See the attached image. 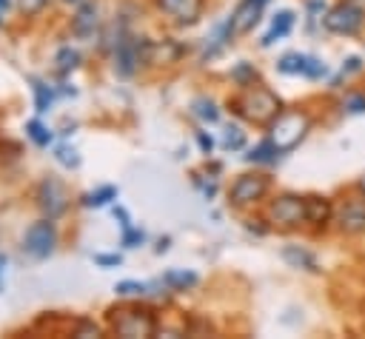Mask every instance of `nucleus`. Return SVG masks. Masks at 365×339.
Listing matches in <instances>:
<instances>
[{"mask_svg": "<svg viewBox=\"0 0 365 339\" xmlns=\"http://www.w3.org/2000/svg\"><path fill=\"white\" fill-rule=\"evenodd\" d=\"M271 191V179L265 174H240L231 188H228V199L231 205L237 208H245V205H257L259 199H265V194Z\"/></svg>", "mask_w": 365, "mask_h": 339, "instance_id": "7", "label": "nucleus"}, {"mask_svg": "<svg viewBox=\"0 0 365 339\" xmlns=\"http://www.w3.org/2000/svg\"><path fill=\"white\" fill-rule=\"evenodd\" d=\"M117 197H120V188H117V185H97V188H91V191H86V194L80 197V205H83V208H106V205H111Z\"/></svg>", "mask_w": 365, "mask_h": 339, "instance_id": "19", "label": "nucleus"}, {"mask_svg": "<svg viewBox=\"0 0 365 339\" xmlns=\"http://www.w3.org/2000/svg\"><path fill=\"white\" fill-rule=\"evenodd\" d=\"M294 28V11H288V9H282V11H277L274 17H271V26H268V31L262 34V40H259V46L262 48H268V46H274L277 40H282L288 31Z\"/></svg>", "mask_w": 365, "mask_h": 339, "instance_id": "15", "label": "nucleus"}, {"mask_svg": "<svg viewBox=\"0 0 365 339\" xmlns=\"http://www.w3.org/2000/svg\"><path fill=\"white\" fill-rule=\"evenodd\" d=\"M54 222H57V219L43 217V219L31 222V225L23 231V245H20V248H23L26 256L43 262V259H48V256L57 251L60 234H57V225H54Z\"/></svg>", "mask_w": 365, "mask_h": 339, "instance_id": "5", "label": "nucleus"}, {"mask_svg": "<svg viewBox=\"0 0 365 339\" xmlns=\"http://www.w3.org/2000/svg\"><path fill=\"white\" fill-rule=\"evenodd\" d=\"M154 251H157V254H163V251H168V236H165V239H160V242H157V248H154Z\"/></svg>", "mask_w": 365, "mask_h": 339, "instance_id": "42", "label": "nucleus"}, {"mask_svg": "<svg viewBox=\"0 0 365 339\" xmlns=\"http://www.w3.org/2000/svg\"><path fill=\"white\" fill-rule=\"evenodd\" d=\"M356 188H359V194H365V174H362V179L356 182Z\"/></svg>", "mask_w": 365, "mask_h": 339, "instance_id": "43", "label": "nucleus"}, {"mask_svg": "<svg viewBox=\"0 0 365 339\" xmlns=\"http://www.w3.org/2000/svg\"><path fill=\"white\" fill-rule=\"evenodd\" d=\"M279 154H282V148L268 137V140L257 142V145L245 154V162H254V165H271V162H277V160H279Z\"/></svg>", "mask_w": 365, "mask_h": 339, "instance_id": "21", "label": "nucleus"}, {"mask_svg": "<svg viewBox=\"0 0 365 339\" xmlns=\"http://www.w3.org/2000/svg\"><path fill=\"white\" fill-rule=\"evenodd\" d=\"M194 182H197V188L202 191V197H205V199H211V197L217 194V182H214V179H211V182H202L200 177H194Z\"/></svg>", "mask_w": 365, "mask_h": 339, "instance_id": "39", "label": "nucleus"}, {"mask_svg": "<svg viewBox=\"0 0 365 339\" xmlns=\"http://www.w3.org/2000/svg\"><path fill=\"white\" fill-rule=\"evenodd\" d=\"M194 137H197V145H200V151L208 157V154L214 151V140H211V134H205V131H197Z\"/></svg>", "mask_w": 365, "mask_h": 339, "instance_id": "37", "label": "nucleus"}, {"mask_svg": "<svg viewBox=\"0 0 365 339\" xmlns=\"http://www.w3.org/2000/svg\"><path fill=\"white\" fill-rule=\"evenodd\" d=\"M114 219L120 222V231H125V228H131V217H128V211H125L123 205H114Z\"/></svg>", "mask_w": 365, "mask_h": 339, "instance_id": "38", "label": "nucleus"}, {"mask_svg": "<svg viewBox=\"0 0 365 339\" xmlns=\"http://www.w3.org/2000/svg\"><path fill=\"white\" fill-rule=\"evenodd\" d=\"M359 68H362V60H359V57H348L345 66H342V77H345V74H354V71H359Z\"/></svg>", "mask_w": 365, "mask_h": 339, "instance_id": "40", "label": "nucleus"}, {"mask_svg": "<svg viewBox=\"0 0 365 339\" xmlns=\"http://www.w3.org/2000/svg\"><path fill=\"white\" fill-rule=\"evenodd\" d=\"M234 34H237V28H234V20H231V14L222 20V23H217L214 28H211V34L205 37V43H202V60H211V57H217L231 40H234Z\"/></svg>", "mask_w": 365, "mask_h": 339, "instance_id": "13", "label": "nucleus"}, {"mask_svg": "<svg viewBox=\"0 0 365 339\" xmlns=\"http://www.w3.org/2000/svg\"><path fill=\"white\" fill-rule=\"evenodd\" d=\"M91 259L100 268H117V265H123V256L120 254H91Z\"/></svg>", "mask_w": 365, "mask_h": 339, "instance_id": "35", "label": "nucleus"}, {"mask_svg": "<svg viewBox=\"0 0 365 339\" xmlns=\"http://www.w3.org/2000/svg\"><path fill=\"white\" fill-rule=\"evenodd\" d=\"M191 114L197 120H202V122H217L220 120V108H217V103L211 97H197L191 103Z\"/></svg>", "mask_w": 365, "mask_h": 339, "instance_id": "27", "label": "nucleus"}, {"mask_svg": "<svg viewBox=\"0 0 365 339\" xmlns=\"http://www.w3.org/2000/svg\"><path fill=\"white\" fill-rule=\"evenodd\" d=\"M108 328H111V333L125 336V339H148L157 333L160 322L151 308L131 302V305H120V308L108 311Z\"/></svg>", "mask_w": 365, "mask_h": 339, "instance_id": "2", "label": "nucleus"}, {"mask_svg": "<svg viewBox=\"0 0 365 339\" xmlns=\"http://www.w3.org/2000/svg\"><path fill=\"white\" fill-rule=\"evenodd\" d=\"M31 94H34V111H37V114H48L60 91H57V85H51V83H46V80L31 77Z\"/></svg>", "mask_w": 365, "mask_h": 339, "instance_id": "17", "label": "nucleus"}, {"mask_svg": "<svg viewBox=\"0 0 365 339\" xmlns=\"http://www.w3.org/2000/svg\"><path fill=\"white\" fill-rule=\"evenodd\" d=\"M154 6L165 17H171L177 26H194L202 17L205 0H154Z\"/></svg>", "mask_w": 365, "mask_h": 339, "instance_id": "11", "label": "nucleus"}, {"mask_svg": "<svg viewBox=\"0 0 365 339\" xmlns=\"http://www.w3.org/2000/svg\"><path fill=\"white\" fill-rule=\"evenodd\" d=\"M80 63H83L80 48H74V46H68V43H63V46L54 51V68H57L60 74H71L74 68H80Z\"/></svg>", "mask_w": 365, "mask_h": 339, "instance_id": "22", "label": "nucleus"}, {"mask_svg": "<svg viewBox=\"0 0 365 339\" xmlns=\"http://www.w3.org/2000/svg\"><path fill=\"white\" fill-rule=\"evenodd\" d=\"M23 131H26V137H29L37 148H48V145L54 142V131H51L48 125H43L37 117H34V120H26Z\"/></svg>", "mask_w": 365, "mask_h": 339, "instance_id": "24", "label": "nucleus"}, {"mask_svg": "<svg viewBox=\"0 0 365 339\" xmlns=\"http://www.w3.org/2000/svg\"><path fill=\"white\" fill-rule=\"evenodd\" d=\"M308 131H311V114L305 108H282L277 120L268 125V137L282 148V154L294 151Z\"/></svg>", "mask_w": 365, "mask_h": 339, "instance_id": "3", "label": "nucleus"}, {"mask_svg": "<svg viewBox=\"0 0 365 339\" xmlns=\"http://www.w3.org/2000/svg\"><path fill=\"white\" fill-rule=\"evenodd\" d=\"M242 145H245L242 128H240V125H228L225 134H222V148H225V151H240Z\"/></svg>", "mask_w": 365, "mask_h": 339, "instance_id": "30", "label": "nucleus"}, {"mask_svg": "<svg viewBox=\"0 0 365 339\" xmlns=\"http://www.w3.org/2000/svg\"><path fill=\"white\" fill-rule=\"evenodd\" d=\"M265 3H268V0H240V6L231 11V20H234L237 34L251 31V28L259 23V14H262Z\"/></svg>", "mask_w": 365, "mask_h": 339, "instance_id": "14", "label": "nucleus"}, {"mask_svg": "<svg viewBox=\"0 0 365 339\" xmlns=\"http://www.w3.org/2000/svg\"><path fill=\"white\" fill-rule=\"evenodd\" d=\"M334 222H336V231L342 234H362L365 231V194L345 199L334 211Z\"/></svg>", "mask_w": 365, "mask_h": 339, "instance_id": "10", "label": "nucleus"}, {"mask_svg": "<svg viewBox=\"0 0 365 339\" xmlns=\"http://www.w3.org/2000/svg\"><path fill=\"white\" fill-rule=\"evenodd\" d=\"M362 23H365V11H362L359 6H354V3H348V0H342V3L334 6V9H328L325 17H322V26H325L328 31L345 34V37L356 34V31L362 28Z\"/></svg>", "mask_w": 365, "mask_h": 339, "instance_id": "8", "label": "nucleus"}, {"mask_svg": "<svg viewBox=\"0 0 365 339\" xmlns=\"http://www.w3.org/2000/svg\"><path fill=\"white\" fill-rule=\"evenodd\" d=\"M268 222L277 225V228H299L302 222H308L305 197L279 194L277 199H271L268 202Z\"/></svg>", "mask_w": 365, "mask_h": 339, "instance_id": "6", "label": "nucleus"}, {"mask_svg": "<svg viewBox=\"0 0 365 339\" xmlns=\"http://www.w3.org/2000/svg\"><path fill=\"white\" fill-rule=\"evenodd\" d=\"M37 208L43 217L48 219H60L68 208V194H66V185L57 179V177H46L40 185H37Z\"/></svg>", "mask_w": 365, "mask_h": 339, "instance_id": "9", "label": "nucleus"}, {"mask_svg": "<svg viewBox=\"0 0 365 339\" xmlns=\"http://www.w3.org/2000/svg\"><path fill=\"white\" fill-rule=\"evenodd\" d=\"M0 26H3V11H0Z\"/></svg>", "mask_w": 365, "mask_h": 339, "instance_id": "46", "label": "nucleus"}, {"mask_svg": "<svg viewBox=\"0 0 365 339\" xmlns=\"http://www.w3.org/2000/svg\"><path fill=\"white\" fill-rule=\"evenodd\" d=\"M114 293L123 296V299H143L151 293V285L148 282H137V279H123L114 285Z\"/></svg>", "mask_w": 365, "mask_h": 339, "instance_id": "26", "label": "nucleus"}, {"mask_svg": "<svg viewBox=\"0 0 365 339\" xmlns=\"http://www.w3.org/2000/svg\"><path fill=\"white\" fill-rule=\"evenodd\" d=\"M143 242H145V231H143V228H134V225L125 228L123 236H120V245H123V248H137V245H143Z\"/></svg>", "mask_w": 365, "mask_h": 339, "instance_id": "32", "label": "nucleus"}, {"mask_svg": "<svg viewBox=\"0 0 365 339\" xmlns=\"http://www.w3.org/2000/svg\"><path fill=\"white\" fill-rule=\"evenodd\" d=\"M257 80H259V74H257V68H254L251 63H237V66L231 68V83L240 85V88H248V85H254Z\"/></svg>", "mask_w": 365, "mask_h": 339, "instance_id": "28", "label": "nucleus"}, {"mask_svg": "<svg viewBox=\"0 0 365 339\" xmlns=\"http://www.w3.org/2000/svg\"><path fill=\"white\" fill-rule=\"evenodd\" d=\"M6 254H0V293H3V273H6Z\"/></svg>", "mask_w": 365, "mask_h": 339, "instance_id": "41", "label": "nucleus"}, {"mask_svg": "<svg viewBox=\"0 0 365 339\" xmlns=\"http://www.w3.org/2000/svg\"><path fill=\"white\" fill-rule=\"evenodd\" d=\"M342 108L348 111V114H365V94L359 91V94H348L345 100H342Z\"/></svg>", "mask_w": 365, "mask_h": 339, "instance_id": "33", "label": "nucleus"}, {"mask_svg": "<svg viewBox=\"0 0 365 339\" xmlns=\"http://www.w3.org/2000/svg\"><path fill=\"white\" fill-rule=\"evenodd\" d=\"M74 336H100V328L91 319H80L74 328Z\"/></svg>", "mask_w": 365, "mask_h": 339, "instance_id": "36", "label": "nucleus"}, {"mask_svg": "<svg viewBox=\"0 0 365 339\" xmlns=\"http://www.w3.org/2000/svg\"><path fill=\"white\" fill-rule=\"evenodd\" d=\"M100 31V11H97V3L91 0H80L74 14H71V34L77 40H91L97 37Z\"/></svg>", "mask_w": 365, "mask_h": 339, "instance_id": "12", "label": "nucleus"}, {"mask_svg": "<svg viewBox=\"0 0 365 339\" xmlns=\"http://www.w3.org/2000/svg\"><path fill=\"white\" fill-rule=\"evenodd\" d=\"M111 48H114V54H111V68H114V74H117L120 80L134 77L137 68H140V63H145V57H148V40L131 34L128 28L114 40Z\"/></svg>", "mask_w": 365, "mask_h": 339, "instance_id": "4", "label": "nucleus"}, {"mask_svg": "<svg viewBox=\"0 0 365 339\" xmlns=\"http://www.w3.org/2000/svg\"><path fill=\"white\" fill-rule=\"evenodd\" d=\"M279 254H282V259H285L291 268H302V271H311V273H317V271H319L317 256H314L311 251L299 248V245H285Z\"/></svg>", "mask_w": 365, "mask_h": 339, "instance_id": "18", "label": "nucleus"}, {"mask_svg": "<svg viewBox=\"0 0 365 339\" xmlns=\"http://www.w3.org/2000/svg\"><path fill=\"white\" fill-rule=\"evenodd\" d=\"M63 3H68V6H77V3H80V0H63Z\"/></svg>", "mask_w": 365, "mask_h": 339, "instance_id": "45", "label": "nucleus"}, {"mask_svg": "<svg viewBox=\"0 0 365 339\" xmlns=\"http://www.w3.org/2000/svg\"><path fill=\"white\" fill-rule=\"evenodd\" d=\"M348 3H354V6H359V9H365V0H348Z\"/></svg>", "mask_w": 365, "mask_h": 339, "instance_id": "44", "label": "nucleus"}, {"mask_svg": "<svg viewBox=\"0 0 365 339\" xmlns=\"http://www.w3.org/2000/svg\"><path fill=\"white\" fill-rule=\"evenodd\" d=\"M54 160H57L63 168H68V171L80 168V154H77V148H74V145H68V142H63V145H57V148H54Z\"/></svg>", "mask_w": 365, "mask_h": 339, "instance_id": "29", "label": "nucleus"}, {"mask_svg": "<svg viewBox=\"0 0 365 339\" xmlns=\"http://www.w3.org/2000/svg\"><path fill=\"white\" fill-rule=\"evenodd\" d=\"M17 3V11L23 14V17H37L40 11H46V6L51 3V0H14Z\"/></svg>", "mask_w": 365, "mask_h": 339, "instance_id": "31", "label": "nucleus"}, {"mask_svg": "<svg viewBox=\"0 0 365 339\" xmlns=\"http://www.w3.org/2000/svg\"><path fill=\"white\" fill-rule=\"evenodd\" d=\"M228 108H231L234 114H240L242 120L254 122V125H271V122L277 120V114L282 111V100H279L271 88L254 83V85L242 88V94L234 97V100L228 103Z\"/></svg>", "mask_w": 365, "mask_h": 339, "instance_id": "1", "label": "nucleus"}, {"mask_svg": "<svg viewBox=\"0 0 365 339\" xmlns=\"http://www.w3.org/2000/svg\"><path fill=\"white\" fill-rule=\"evenodd\" d=\"M305 68H308V54H299V51H288L277 60L279 74H302L305 77Z\"/></svg>", "mask_w": 365, "mask_h": 339, "instance_id": "25", "label": "nucleus"}, {"mask_svg": "<svg viewBox=\"0 0 365 339\" xmlns=\"http://www.w3.org/2000/svg\"><path fill=\"white\" fill-rule=\"evenodd\" d=\"M163 282H165L168 291H188L200 282V276L194 271H185V268H168L163 273Z\"/></svg>", "mask_w": 365, "mask_h": 339, "instance_id": "23", "label": "nucleus"}, {"mask_svg": "<svg viewBox=\"0 0 365 339\" xmlns=\"http://www.w3.org/2000/svg\"><path fill=\"white\" fill-rule=\"evenodd\" d=\"M180 54H182V46H177L174 40H163V43L148 40V57H145V63H177Z\"/></svg>", "mask_w": 365, "mask_h": 339, "instance_id": "20", "label": "nucleus"}, {"mask_svg": "<svg viewBox=\"0 0 365 339\" xmlns=\"http://www.w3.org/2000/svg\"><path fill=\"white\" fill-rule=\"evenodd\" d=\"M305 208H308V222L314 228H325L334 219V205L325 197H305Z\"/></svg>", "mask_w": 365, "mask_h": 339, "instance_id": "16", "label": "nucleus"}, {"mask_svg": "<svg viewBox=\"0 0 365 339\" xmlns=\"http://www.w3.org/2000/svg\"><path fill=\"white\" fill-rule=\"evenodd\" d=\"M328 74V66L322 63V60H317V57H308V68H305V77H311V80H319V77H325Z\"/></svg>", "mask_w": 365, "mask_h": 339, "instance_id": "34", "label": "nucleus"}]
</instances>
